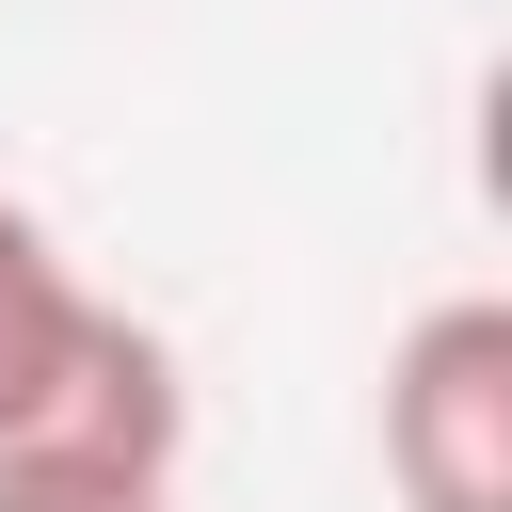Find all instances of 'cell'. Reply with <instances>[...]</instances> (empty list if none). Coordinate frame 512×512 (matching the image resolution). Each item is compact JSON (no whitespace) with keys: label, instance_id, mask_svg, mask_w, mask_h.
Masks as SVG:
<instances>
[{"label":"cell","instance_id":"1","mask_svg":"<svg viewBox=\"0 0 512 512\" xmlns=\"http://www.w3.org/2000/svg\"><path fill=\"white\" fill-rule=\"evenodd\" d=\"M192 448V384L176 352L96 304L64 272V240L0 192V464H64V480H176Z\"/></svg>","mask_w":512,"mask_h":512},{"label":"cell","instance_id":"2","mask_svg":"<svg viewBox=\"0 0 512 512\" xmlns=\"http://www.w3.org/2000/svg\"><path fill=\"white\" fill-rule=\"evenodd\" d=\"M384 480L400 512H512V304L448 288L384 352Z\"/></svg>","mask_w":512,"mask_h":512},{"label":"cell","instance_id":"3","mask_svg":"<svg viewBox=\"0 0 512 512\" xmlns=\"http://www.w3.org/2000/svg\"><path fill=\"white\" fill-rule=\"evenodd\" d=\"M0 512H176V480H64V464H0Z\"/></svg>","mask_w":512,"mask_h":512}]
</instances>
